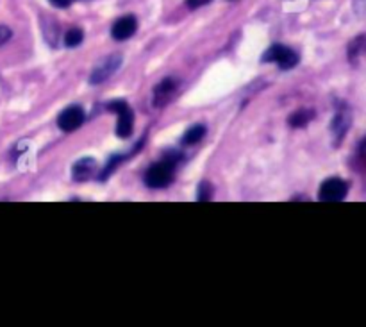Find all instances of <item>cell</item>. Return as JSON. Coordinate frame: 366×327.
I'll return each mask as SVG.
<instances>
[{
    "mask_svg": "<svg viewBox=\"0 0 366 327\" xmlns=\"http://www.w3.org/2000/svg\"><path fill=\"white\" fill-rule=\"evenodd\" d=\"M85 41V33H82V29L79 27H72L68 29L65 33V45L68 49H75L79 45Z\"/></svg>",
    "mask_w": 366,
    "mask_h": 327,
    "instance_id": "14",
    "label": "cell"
},
{
    "mask_svg": "<svg viewBox=\"0 0 366 327\" xmlns=\"http://www.w3.org/2000/svg\"><path fill=\"white\" fill-rule=\"evenodd\" d=\"M72 175L73 181L77 182H85L95 177L97 175V161L93 158H81L72 166Z\"/></svg>",
    "mask_w": 366,
    "mask_h": 327,
    "instance_id": "10",
    "label": "cell"
},
{
    "mask_svg": "<svg viewBox=\"0 0 366 327\" xmlns=\"http://www.w3.org/2000/svg\"><path fill=\"white\" fill-rule=\"evenodd\" d=\"M179 161H182V156L175 150H170L165 154V158L161 161L154 163L149 170L145 172V184L152 190H163L168 188L175 179V168H177Z\"/></svg>",
    "mask_w": 366,
    "mask_h": 327,
    "instance_id": "1",
    "label": "cell"
},
{
    "mask_svg": "<svg viewBox=\"0 0 366 327\" xmlns=\"http://www.w3.org/2000/svg\"><path fill=\"white\" fill-rule=\"evenodd\" d=\"M211 197H213V186H211L207 181H202L200 184H198L197 201L198 202H205V201H210Z\"/></svg>",
    "mask_w": 366,
    "mask_h": 327,
    "instance_id": "15",
    "label": "cell"
},
{
    "mask_svg": "<svg viewBox=\"0 0 366 327\" xmlns=\"http://www.w3.org/2000/svg\"><path fill=\"white\" fill-rule=\"evenodd\" d=\"M49 2L54 6V8L65 9V8H70V6H72L73 2H77V0H49Z\"/></svg>",
    "mask_w": 366,
    "mask_h": 327,
    "instance_id": "17",
    "label": "cell"
},
{
    "mask_svg": "<svg viewBox=\"0 0 366 327\" xmlns=\"http://www.w3.org/2000/svg\"><path fill=\"white\" fill-rule=\"evenodd\" d=\"M86 113L81 106H70V108L63 109L57 117V127L63 133H73L85 124Z\"/></svg>",
    "mask_w": 366,
    "mask_h": 327,
    "instance_id": "6",
    "label": "cell"
},
{
    "mask_svg": "<svg viewBox=\"0 0 366 327\" xmlns=\"http://www.w3.org/2000/svg\"><path fill=\"white\" fill-rule=\"evenodd\" d=\"M350 126H352V113H350V108L346 104L339 106V108L336 109L332 124H330V133H332L334 138V145H339V143L345 140Z\"/></svg>",
    "mask_w": 366,
    "mask_h": 327,
    "instance_id": "5",
    "label": "cell"
},
{
    "mask_svg": "<svg viewBox=\"0 0 366 327\" xmlns=\"http://www.w3.org/2000/svg\"><path fill=\"white\" fill-rule=\"evenodd\" d=\"M314 118V111L311 109H298L297 113H293L290 117V126L295 127V129H302V127H306L311 120Z\"/></svg>",
    "mask_w": 366,
    "mask_h": 327,
    "instance_id": "13",
    "label": "cell"
},
{
    "mask_svg": "<svg viewBox=\"0 0 366 327\" xmlns=\"http://www.w3.org/2000/svg\"><path fill=\"white\" fill-rule=\"evenodd\" d=\"M108 109H109V111H113V113H117V117H118L117 136L124 138V140H127V138L133 136V131H134V111H133V108H131V106L127 104L125 101H120V99H117V101L109 102Z\"/></svg>",
    "mask_w": 366,
    "mask_h": 327,
    "instance_id": "2",
    "label": "cell"
},
{
    "mask_svg": "<svg viewBox=\"0 0 366 327\" xmlns=\"http://www.w3.org/2000/svg\"><path fill=\"white\" fill-rule=\"evenodd\" d=\"M122 65V56L120 54H111V56L104 57L95 68H93L92 75H89V82L92 85H102L104 81H108L109 77L113 75Z\"/></svg>",
    "mask_w": 366,
    "mask_h": 327,
    "instance_id": "7",
    "label": "cell"
},
{
    "mask_svg": "<svg viewBox=\"0 0 366 327\" xmlns=\"http://www.w3.org/2000/svg\"><path fill=\"white\" fill-rule=\"evenodd\" d=\"M177 89H179L177 79H173V77H165V79L154 88V95H152L154 106H156V108H163V106L168 104V102L173 99V95L177 93Z\"/></svg>",
    "mask_w": 366,
    "mask_h": 327,
    "instance_id": "8",
    "label": "cell"
},
{
    "mask_svg": "<svg viewBox=\"0 0 366 327\" xmlns=\"http://www.w3.org/2000/svg\"><path fill=\"white\" fill-rule=\"evenodd\" d=\"M11 38H13L11 29H9L8 25H0V47L8 43V41L11 40Z\"/></svg>",
    "mask_w": 366,
    "mask_h": 327,
    "instance_id": "16",
    "label": "cell"
},
{
    "mask_svg": "<svg viewBox=\"0 0 366 327\" xmlns=\"http://www.w3.org/2000/svg\"><path fill=\"white\" fill-rule=\"evenodd\" d=\"M207 2H210V0H188V6L191 9H195V8H200V6L207 4Z\"/></svg>",
    "mask_w": 366,
    "mask_h": 327,
    "instance_id": "18",
    "label": "cell"
},
{
    "mask_svg": "<svg viewBox=\"0 0 366 327\" xmlns=\"http://www.w3.org/2000/svg\"><path fill=\"white\" fill-rule=\"evenodd\" d=\"M346 56H349V61L352 65L358 63L363 56H366V33L359 34L350 41L349 47H346Z\"/></svg>",
    "mask_w": 366,
    "mask_h": 327,
    "instance_id": "11",
    "label": "cell"
},
{
    "mask_svg": "<svg viewBox=\"0 0 366 327\" xmlns=\"http://www.w3.org/2000/svg\"><path fill=\"white\" fill-rule=\"evenodd\" d=\"M205 133H207V129H205V126H202V124H197V126H191L188 131H186L184 136L181 138V143L184 147L197 145V143L200 142L202 138L205 136Z\"/></svg>",
    "mask_w": 366,
    "mask_h": 327,
    "instance_id": "12",
    "label": "cell"
},
{
    "mask_svg": "<svg viewBox=\"0 0 366 327\" xmlns=\"http://www.w3.org/2000/svg\"><path fill=\"white\" fill-rule=\"evenodd\" d=\"M349 194V182L339 177H330L322 182L318 198L322 202H342Z\"/></svg>",
    "mask_w": 366,
    "mask_h": 327,
    "instance_id": "4",
    "label": "cell"
},
{
    "mask_svg": "<svg viewBox=\"0 0 366 327\" xmlns=\"http://www.w3.org/2000/svg\"><path fill=\"white\" fill-rule=\"evenodd\" d=\"M138 31V18L134 15H125L120 17L111 27V36L117 41H125L134 36Z\"/></svg>",
    "mask_w": 366,
    "mask_h": 327,
    "instance_id": "9",
    "label": "cell"
},
{
    "mask_svg": "<svg viewBox=\"0 0 366 327\" xmlns=\"http://www.w3.org/2000/svg\"><path fill=\"white\" fill-rule=\"evenodd\" d=\"M298 59L300 57L293 49L281 43H274L272 47H268V50L261 57L263 63H275L281 70L295 68L298 65Z\"/></svg>",
    "mask_w": 366,
    "mask_h": 327,
    "instance_id": "3",
    "label": "cell"
}]
</instances>
